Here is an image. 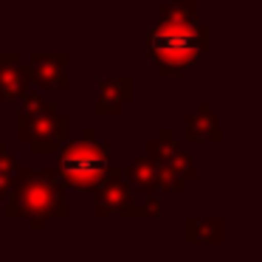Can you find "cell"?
Here are the masks:
<instances>
[{"label": "cell", "instance_id": "10", "mask_svg": "<svg viewBox=\"0 0 262 262\" xmlns=\"http://www.w3.org/2000/svg\"><path fill=\"white\" fill-rule=\"evenodd\" d=\"M183 133H186V141H192V144H217V141H223L220 119H217V113L211 110L209 102H200L198 110L186 116Z\"/></svg>", "mask_w": 262, "mask_h": 262}, {"label": "cell", "instance_id": "11", "mask_svg": "<svg viewBox=\"0 0 262 262\" xmlns=\"http://www.w3.org/2000/svg\"><path fill=\"white\" fill-rule=\"evenodd\" d=\"M183 239L189 245H217L223 243V220L220 217H186Z\"/></svg>", "mask_w": 262, "mask_h": 262}, {"label": "cell", "instance_id": "14", "mask_svg": "<svg viewBox=\"0 0 262 262\" xmlns=\"http://www.w3.org/2000/svg\"><path fill=\"white\" fill-rule=\"evenodd\" d=\"M14 169H17V161L9 155L6 141H0V200H6L9 192H12V178Z\"/></svg>", "mask_w": 262, "mask_h": 262}, {"label": "cell", "instance_id": "8", "mask_svg": "<svg viewBox=\"0 0 262 262\" xmlns=\"http://www.w3.org/2000/svg\"><path fill=\"white\" fill-rule=\"evenodd\" d=\"M133 99H136L133 76H110V79L96 76V104H93L96 116H119L121 107L130 104Z\"/></svg>", "mask_w": 262, "mask_h": 262}, {"label": "cell", "instance_id": "2", "mask_svg": "<svg viewBox=\"0 0 262 262\" xmlns=\"http://www.w3.org/2000/svg\"><path fill=\"white\" fill-rule=\"evenodd\" d=\"M211 48V29L200 23L158 20L147 29V57L161 76H183Z\"/></svg>", "mask_w": 262, "mask_h": 262}, {"label": "cell", "instance_id": "3", "mask_svg": "<svg viewBox=\"0 0 262 262\" xmlns=\"http://www.w3.org/2000/svg\"><path fill=\"white\" fill-rule=\"evenodd\" d=\"M107 155H110V141H99L96 127H85L79 141L65 144L57 152L54 172L59 178V186L62 189L71 186L93 194L107 178V169H110Z\"/></svg>", "mask_w": 262, "mask_h": 262}, {"label": "cell", "instance_id": "4", "mask_svg": "<svg viewBox=\"0 0 262 262\" xmlns=\"http://www.w3.org/2000/svg\"><path fill=\"white\" fill-rule=\"evenodd\" d=\"M93 211L96 217H161V203L155 194H136L127 183L124 166H110L104 183L93 192Z\"/></svg>", "mask_w": 262, "mask_h": 262}, {"label": "cell", "instance_id": "9", "mask_svg": "<svg viewBox=\"0 0 262 262\" xmlns=\"http://www.w3.org/2000/svg\"><path fill=\"white\" fill-rule=\"evenodd\" d=\"M29 71L17 51H0V104L23 99L29 93Z\"/></svg>", "mask_w": 262, "mask_h": 262}, {"label": "cell", "instance_id": "5", "mask_svg": "<svg viewBox=\"0 0 262 262\" xmlns=\"http://www.w3.org/2000/svg\"><path fill=\"white\" fill-rule=\"evenodd\" d=\"M71 136V116L68 113H42L34 119L17 116V138L31 147L34 155H57Z\"/></svg>", "mask_w": 262, "mask_h": 262}, {"label": "cell", "instance_id": "1", "mask_svg": "<svg viewBox=\"0 0 262 262\" xmlns=\"http://www.w3.org/2000/svg\"><path fill=\"white\" fill-rule=\"evenodd\" d=\"M6 217H26V220H54V217H71V206L65 198V189L59 186L57 172L34 169V166L17 164L12 178V192L6 198Z\"/></svg>", "mask_w": 262, "mask_h": 262}, {"label": "cell", "instance_id": "7", "mask_svg": "<svg viewBox=\"0 0 262 262\" xmlns=\"http://www.w3.org/2000/svg\"><path fill=\"white\" fill-rule=\"evenodd\" d=\"M144 158H149L158 166L172 169L175 175H181L183 181H194V178H198L194 158L181 147V141L175 138V133H172L169 127H161L158 138H155V141H147V155H144Z\"/></svg>", "mask_w": 262, "mask_h": 262}, {"label": "cell", "instance_id": "12", "mask_svg": "<svg viewBox=\"0 0 262 262\" xmlns=\"http://www.w3.org/2000/svg\"><path fill=\"white\" fill-rule=\"evenodd\" d=\"M127 175V183H130L133 189H138V192L144 194H152L155 192V181H158V166L152 164L149 158H133V164L124 169Z\"/></svg>", "mask_w": 262, "mask_h": 262}, {"label": "cell", "instance_id": "6", "mask_svg": "<svg viewBox=\"0 0 262 262\" xmlns=\"http://www.w3.org/2000/svg\"><path fill=\"white\" fill-rule=\"evenodd\" d=\"M71 51H31L26 71H29V82H34L42 91H68L71 76Z\"/></svg>", "mask_w": 262, "mask_h": 262}, {"label": "cell", "instance_id": "13", "mask_svg": "<svg viewBox=\"0 0 262 262\" xmlns=\"http://www.w3.org/2000/svg\"><path fill=\"white\" fill-rule=\"evenodd\" d=\"M158 17L166 23H198V0L186 3H161Z\"/></svg>", "mask_w": 262, "mask_h": 262}]
</instances>
